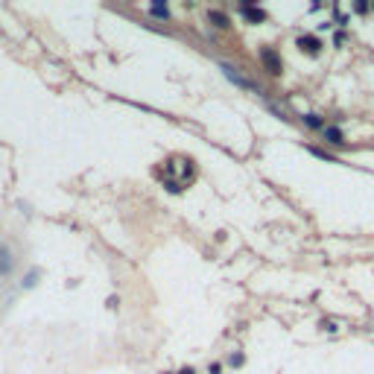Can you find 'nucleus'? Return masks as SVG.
Masks as SVG:
<instances>
[{"label": "nucleus", "mask_w": 374, "mask_h": 374, "mask_svg": "<svg viewBox=\"0 0 374 374\" xmlns=\"http://www.w3.org/2000/svg\"><path fill=\"white\" fill-rule=\"evenodd\" d=\"M298 47H301L304 53H319V50H322V41L313 38V35H301V38H298Z\"/></svg>", "instance_id": "f03ea898"}, {"label": "nucleus", "mask_w": 374, "mask_h": 374, "mask_svg": "<svg viewBox=\"0 0 374 374\" xmlns=\"http://www.w3.org/2000/svg\"><path fill=\"white\" fill-rule=\"evenodd\" d=\"M304 123L310 126V129H322V117L319 114H304Z\"/></svg>", "instance_id": "0eeeda50"}, {"label": "nucleus", "mask_w": 374, "mask_h": 374, "mask_svg": "<svg viewBox=\"0 0 374 374\" xmlns=\"http://www.w3.org/2000/svg\"><path fill=\"white\" fill-rule=\"evenodd\" d=\"M182 374H193V372H190V369H185V372H182Z\"/></svg>", "instance_id": "9d476101"}, {"label": "nucleus", "mask_w": 374, "mask_h": 374, "mask_svg": "<svg viewBox=\"0 0 374 374\" xmlns=\"http://www.w3.org/2000/svg\"><path fill=\"white\" fill-rule=\"evenodd\" d=\"M243 15H249L251 21H263V18H266V15H263L260 9H254V6H243Z\"/></svg>", "instance_id": "423d86ee"}, {"label": "nucleus", "mask_w": 374, "mask_h": 374, "mask_svg": "<svg viewBox=\"0 0 374 374\" xmlns=\"http://www.w3.org/2000/svg\"><path fill=\"white\" fill-rule=\"evenodd\" d=\"M263 62H266V67H272V73H280V59L275 50H263Z\"/></svg>", "instance_id": "7ed1b4c3"}, {"label": "nucleus", "mask_w": 374, "mask_h": 374, "mask_svg": "<svg viewBox=\"0 0 374 374\" xmlns=\"http://www.w3.org/2000/svg\"><path fill=\"white\" fill-rule=\"evenodd\" d=\"M325 140H327V143H342V132H339L336 126H327V129H325Z\"/></svg>", "instance_id": "20e7f679"}, {"label": "nucleus", "mask_w": 374, "mask_h": 374, "mask_svg": "<svg viewBox=\"0 0 374 374\" xmlns=\"http://www.w3.org/2000/svg\"><path fill=\"white\" fill-rule=\"evenodd\" d=\"M9 269H12V257H9L6 249H0V275H6Z\"/></svg>", "instance_id": "39448f33"}, {"label": "nucleus", "mask_w": 374, "mask_h": 374, "mask_svg": "<svg viewBox=\"0 0 374 374\" xmlns=\"http://www.w3.org/2000/svg\"><path fill=\"white\" fill-rule=\"evenodd\" d=\"M149 15H155V18H170V9H167V6H149Z\"/></svg>", "instance_id": "6e6552de"}, {"label": "nucleus", "mask_w": 374, "mask_h": 374, "mask_svg": "<svg viewBox=\"0 0 374 374\" xmlns=\"http://www.w3.org/2000/svg\"><path fill=\"white\" fill-rule=\"evenodd\" d=\"M211 21H214L217 27H228V18H225V15H219V12H211Z\"/></svg>", "instance_id": "1a4fd4ad"}, {"label": "nucleus", "mask_w": 374, "mask_h": 374, "mask_svg": "<svg viewBox=\"0 0 374 374\" xmlns=\"http://www.w3.org/2000/svg\"><path fill=\"white\" fill-rule=\"evenodd\" d=\"M222 70H225V76H228L234 85H240V88H249V91H254V94H263V91H260V85H254L249 76H240L234 64H222Z\"/></svg>", "instance_id": "f257e3e1"}]
</instances>
